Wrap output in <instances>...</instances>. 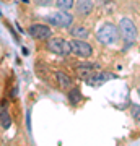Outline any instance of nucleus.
Masks as SVG:
<instances>
[{
	"mask_svg": "<svg viewBox=\"0 0 140 146\" xmlns=\"http://www.w3.org/2000/svg\"><path fill=\"white\" fill-rule=\"evenodd\" d=\"M139 96H140V86H139Z\"/></svg>",
	"mask_w": 140,
	"mask_h": 146,
	"instance_id": "obj_15",
	"label": "nucleus"
},
{
	"mask_svg": "<svg viewBox=\"0 0 140 146\" xmlns=\"http://www.w3.org/2000/svg\"><path fill=\"white\" fill-rule=\"evenodd\" d=\"M70 47H72V54L77 55V57L82 58H88L91 54H93V47L86 44L82 39H75V41H70Z\"/></svg>",
	"mask_w": 140,
	"mask_h": 146,
	"instance_id": "obj_5",
	"label": "nucleus"
},
{
	"mask_svg": "<svg viewBox=\"0 0 140 146\" xmlns=\"http://www.w3.org/2000/svg\"><path fill=\"white\" fill-rule=\"evenodd\" d=\"M70 34L73 37H77V39H86L90 36V31L85 26H73L70 29Z\"/></svg>",
	"mask_w": 140,
	"mask_h": 146,
	"instance_id": "obj_8",
	"label": "nucleus"
},
{
	"mask_svg": "<svg viewBox=\"0 0 140 146\" xmlns=\"http://www.w3.org/2000/svg\"><path fill=\"white\" fill-rule=\"evenodd\" d=\"M96 37H98V41L104 46H111V44H114L117 41V37H119V29L113 25V23H104L103 26L98 29L96 33Z\"/></svg>",
	"mask_w": 140,
	"mask_h": 146,
	"instance_id": "obj_1",
	"label": "nucleus"
},
{
	"mask_svg": "<svg viewBox=\"0 0 140 146\" xmlns=\"http://www.w3.org/2000/svg\"><path fill=\"white\" fill-rule=\"evenodd\" d=\"M119 31L122 34V39H124L125 46H130L134 44V41L137 39V26L135 23L129 18H122L119 21Z\"/></svg>",
	"mask_w": 140,
	"mask_h": 146,
	"instance_id": "obj_2",
	"label": "nucleus"
},
{
	"mask_svg": "<svg viewBox=\"0 0 140 146\" xmlns=\"http://www.w3.org/2000/svg\"><path fill=\"white\" fill-rule=\"evenodd\" d=\"M0 119H2V127H3V128H8V127H10V115L7 114V110L2 112Z\"/></svg>",
	"mask_w": 140,
	"mask_h": 146,
	"instance_id": "obj_13",
	"label": "nucleus"
},
{
	"mask_svg": "<svg viewBox=\"0 0 140 146\" xmlns=\"http://www.w3.org/2000/svg\"><path fill=\"white\" fill-rule=\"evenodd\" d=\"M29 34H31L34 39L46 41V39H49V37L52 36V31H51V28L46 26V25L36 23V25H31V26H29Z\"/></svg>",
	"mask_w": 140,
	"mask_h": 146,
	"instance_id": "obj_6",
	"label": "nucleus"
},
{
	"mask_svg": "<svg viewBox=\"0 0 140 146\" xmlns=\"http://www.w3.org/2000/svg\"><path fill=\"white\" fill-rule=\"evenodd\" d=\"M47 50L52 54H57V55H68L72 54V47L70 42L60 37H52L51 41H47Z\"/></svg>",
	"mask_w": 140,
	"mask_h": 146,
	"instance_id": "obj_4",
	"label": "nucleus"
},
{
	"mask_svg": "<svg viewBox=\"0 0 140 146\" xmlns=\"http://www.w3.org/2000/svg\"><path fill=\"white\" fill-rule=\"evenodd\" d=\"M51 2H52V0H38V3H39V5H49Z\"/></svg>",
	"mask_w": 140,
	"mask_h": 146,
	"instance_id": "obj_14",
	"label": "nucleus"
},
{
	"mask_svg": "<svg viewBox=\"0 0 140 146\" xmlns=\"http://www.w3.org/2000/svg\"><path fill=\"white\" fill-rule=\"evenodd\" d=\"M130 114H132V119H135L140 123V106L139 104H132L130 106Z\"/></svg>",
	"mask_w": 140,
	"mask_h": 146,
	"instance_id": "obj_11",
	"label": "nucleus"
},
{
	"mask_svg": "<svg viewBox=\"0 0 140 146\" xmlns=\"http://www.w3.org/2000/svg\"><path fill=\"white\" fill-rule=\"evenodd\" d=\"M56 5H57L59 10L68 11L70 8H73V7H75V0H57V2H56Z\"/></svg>",
	"mask_w": 140,
	"mask_h": 146,
	"instance_id": "obj_9",
	"label": "nucleus"
},
{
	"mask_svg": "<svg viewBox=\"0 0 140 146\" xmlns=\"http://www.w3.org/2000/svg\"><path fill=\"white\" fill-rule=\"evenodd\" d=\"M46 21L52 26H57V28H68L73 23V16L65 10L60 11H54V13H49L46 16Z\"/></svg>",
	"mask_w": 140,
	"mask_h": 146,
	"instance_id": "obj_3",
	"label": "nucleus"
},
{
	"mask_svg": "<svg viewBox=\"0 0 140 146\" xmlns=\"http://www.w3.org/2000/svg\"><path fill=\"white\" fill-rule=\"evenodd\" d=\"M75 10L80 16H88L93 10V2L91 0H78L75 3Z\"/></svg>",
	"mask_w": 140,
	"mask_h": 146,
	"instance_id": "obj_7",
	"label": "nucleus"
},
{
	"mask_svg": "<svg viewBox=\"0 0 140 146\" xmlns=\"http://www.w3.org/2000/svg\"><path fill=\"white\" fill-rule=\"evenodd\" d=\"M80 98H82V96H80V91H78V89H72V91L68 93V99H70L72 104H77L78 101H80Z\"/></svg>",
	"mask_w": 140,
	"mask_h": 146,
	"instance_id": "obj_12",
	"label": "nucleus"
},
{
	"mask_svg": "<svg viewBox=\"0 0 140 146\" xmlns=\"http://www.w3.org/2000/svg\"><path fill=\"white\" fill-rule=\"evenodd\" d=\"M57 80H59V84L62 86V88H68L70 84H72V80H70V76L68 75H65V73H62V72H59L57 75Z\"/></svg>",
	"mask_w": 140,
	"mask_h": 146,
	"instance_id": "obj_10",
	"label": "nucleus"
}]
</instances>
